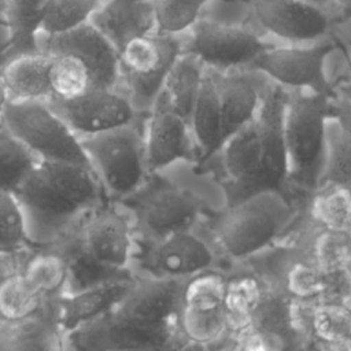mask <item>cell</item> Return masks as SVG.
<instances>
[{
    "instance_id": "6da1fadb",
    "label": "cell",
    "mask_w": 351,
    "mask_h": 351,
    "mask_svg": "<svg viewBox=\"0 0 351 351\" xmlns=\"http://www.w3.org/2000/svg\"><path fill=\"white\" fill-rule=\"evenodd\" d=\"M12 195L30 243L41 245L58 240L106 193L90 166L40 159Z\"/></svg>"
},
{
    "instance_id": "7a4b0ae2",
    "label": "cell",
    "mask_w": 351,
    "mask_h": 351,
    "mask_svg": "<svg viewBox=\"0 0 351 351\" xmlns=\"http://www.w3.org/2000/svg\"><path fill=\"white\" fill-rule=\"evenodd\" d=\"M49 244L63 254L67 263L64 293L130 278L128 266L133 255L132 226L128 218L106 200Z\"/></svg>"
},
{
    "instance_id": "3957f363",
    "label": "cell",
    "mask_w": 351,
    "mask_h": 351,
    "mask_svg": "<svg viewBox=\"0 0 351 351\" xmlns=\"http://www.w3.org/2000/svg\"><path fill=\"white\" fill-rule=\"evenodd\" d=\"M37 44L51 58L52 97L119 88L118 51L90 22L58 34H38Z\"/></svg>"
},
{
    "instance_id": "277c9868",
    "label": "cell",
    "mask_w": 351,
    "mask_h": 351,
    "mask_svg": "<svg viewBox=\"0 0 351 351\" xmlns=\"http://www.w3.org/2000/svg\"><path fill=\"white\" fill-rule=\"evenodd\" d=\"M326 95L308 89H292L287 95L282 133L287 154V177L303 188L319 184L326 149Z\"/></svg>"
},
{
    "instance_id": "5b68a950",
    "label": "cell",
    "mask_w": 351,
    "mask_h": 351,
    "mask_svg": "<svg viewBox=\"0 0 351 351\" xmlns=\"http://www.w3.org/2000/svg\"><path fill=\"white\" fill-rule=\"evenodd\" d=\"M78 138L106 196L123 199L143 186L148 171L144 134L134 121Z\"/></svg>"
},
{
    "instance_id": "8992f818",
    "label": "cell",
    "mask_w": 351,
    "mask_h": 351,
    "mask_svg": "<svg viewBox=\"0 0 351 351\" xmlns=\"http://www.w3.org/2000/svg\"><path fill=\"white\" fill-rule=\"evenodd\" d=\"M181 53L178 36L156 30L128 41L118 51L119 85H125V95L137 114L149 112Z\"/></svg>"
},
{
    "instance_id": "52a82bcc",
    "label": "cell",
    "mask_w": 351,
    "mask_h": 351,
    "mask_svg": "<svg viewBox=\"0 0 351 351\" xmlns=\"http://www.w3.org/2000/svg\"><path fill=\"white\" fill-rule=\"evenodd\" d=\"M1 123L38 159L90 166L77 134L45 101H5Z\"/></svg>"
},
{
    "instance_id": "ba28073f",
    "label": "cell",
    "mask_w": 351,
    "mask_h": 351,
    "mask_svg": "<svg viewBox=\"0 0 351 351\" xmlns=\"http://www.w3.org/2000/svg\"><path fill=\"white\" fill-rule=\"evenodd\" d=\"M291 206L280 191H259L233 204L219 226L222 248L233 258L261 251L287 226Z\"/></svg>"
},
{
    "instance_id": "9c48e42d",
    "label": "cell",
    "mask_w": 351,
    "mask_h": 351,
    "mask_svg": "<svg viewBox=\"0 0 351 351\" xmlns=\"http://www.w3.org/2000/svg\"><path fill=\"white\" fill-rule=\"evenodd\" d=\"M270 45L243 25L200 16L188 30L182 51L196 56L204 66L232 70L251 66Z\"/></svg>"
},
{
    "instance_id": "30bf717a",
    "label": "cell",
    "mask_w": 351,
    "mask_h": 351,
    "mask_svg": "<svg viewBox=\"0 0 351 351\" xmlns=\"http://www.w3.org/2000/svg\"><path fill=\"white\" fill-rule=\"evenodd\" d=\"M335 48L336 44L329 38L311 44L269 47L250 67L281 86L326 95L329 85L325 78L324 63Z\"/></svg>"
},
{
    "instance_id": "8fae6325",
    "label": "cell",
    "mask_w": 351,
    "mask_h": 351,
    "mask_svg": "<svg viewBox=\"0 0 351 351\" xmlns=\"http://www.w3.org/2000/svg\"><path fill=\"white\" fill-rule=\"evenodd\" d=\"M258 25L291 44H311L326 38L332 14L325 5L306 0H251Z\"/></svg>"
},
{
    "instance_id": "7c38bea8",
    "label": "cell",
    "mask_w": 351,
    "mask_h": 351,
    "mask_svg": "<svg viewBox=\"0 0 351 351\" xmlns=\"http://www.w3.org/2000/svg\"><path fill=\"white\" fill-rule=\"evenodd\" d=\"M45 103L77 137L130 123L137 115L130 100L119 88L93 90L71 99L49 97Z\"/></svg>"
},
{
    "instance_id": "4fadbf2b",
    "label": "cell",
    "mask_w": 351,
    "mask_h": 351,
    "mask_svg": "<svg viewBox=\"0 0 351 351\" xmlns=\"http://www.w3.org/2000/svg\"><path fill=\"white\" fill-rule=\"evenodd\" d=\"M182 291L178 278H148L133 281L119 302L108 311L114 318L147 329H169Z\"/></svg>"
},
{
    "instance_id": "5bb4252c",
    "label": "cell",
    "mask_w": 351,
    "mask_h": 351,
    "mask_svg": "<svg viewBox=\"0 0 351 351\" xmlns=\"http://www.w3.org/2000/svg\"><path fill=\"white\" fill-rule=\"evenodd\" d=\"M123 199L133 200L140 228L154 239L189 230L200 211L199 200L189 191L180 188H159L140 195L138 199Z\"/></svg>"
},
{
    "instance_id": "9a60e30c",
    "label": "cell",
    "mask_w": 351,
    "mask_h": 351,
    "mask_svg": "<svg viewBox=\"0 0 351 351\" xmlns=\"http://www.w3.org/2000/svg\"><path fill=\"white\" fill-rule=\"evenodd\" d=\"M287 95L278 84L266 85L254 117L262 149V191H280L287 177L282 114Z\"/></svg>"
},
{
    "instance_id": "2e32d148",
    "label": "cell",
    "mask_w": 351,
    "mask_h": 351,
    "mask_svg": "<svg viewBox=\"0 0 351 351\" xmlns=\"http://www.w3.org/2000/svg\"><path fill=\"white\" fill-rule=\"evenodd\" d=\"M66 350L58 298L47 299L34 311L18 318H0V351Z\"/></svg>"
},
{
    "instance_id": "e0dca14e",
    "label": "cell",
    "mask_w": 351,
    "mask_h": 351,
    "mask_svg": "<svg viewBox=\"0 0 351 351\" xmlns=\"http://www.w3.org/2000/svg\"><path fill=\"white\" fill-rule=\"evenodd\" d=\"M144 133L148 171H158L191 155L189 123L177 114L160 93L149 110Z\"/></svg>"
},
{
    "instance_id": "ac0fdd59",
    "label": "cell",
    "mask_w": 351,
    "mask_h": 351,
    "mask_svg": "<svg viewBox=\"0 0 351 351\" xmlns=\"http://www.w3.org/2000/svg\"><path fill=\"white\" fill-rule=\"evenodd\" d=\"M222 163L233 188L232 204L262 191V149L255 121H250L222 145Z\"/></svg>"
},
{
    "instance_id": "d6986e66",
    "label": "cell",
    "mask_w": 351,
    "mask_h": 351,
    "mask_svg": "<svg viewBox=\"0 0 351 351\" xmlns=\"http://www.w3.org/2000/svg\"><path fill=\"white\" fill-rule=\"evenodd\" d=\"M89 22L117 51L128 41L156 30L151 0H106Z\"/></svg>"
},
{
    "instance_id": "ffe728a7",
    "label": "cell",
    "mask_w": 351,
    "mask_h": 351,
    "mask_svg": "<svg viewBox=\"0 0 351 351\" xmlns=\"http://www.w3.org/2000/svg\"><path fill=\"white\" fill-rule=\"evenodd\" d=\"M51 58L43 49L21 53L0 64V82L7 101H47L52 97Z\"/></svg>"
},
{
    "instance_id": "44dd1931",
    "label": "cell",
    "mask_w": 351,
    "mask_h": 351,
    "mask_svg": "<svg viewBox=\"0 0 351 351\" xmlns=\"http://www.w3.org/2000/svg\"><path fill=\"white\" fill-rule=\"evenodd\" d=\"M132 282V278L115 280L60 295L58 298V310L66 335L80 325L110 311L125 295Z\"/></svg>"
},
{
    "instance_id": "7402d4cb",
    "label": "cell",
    "mask_w": 351,
    "mask_h": 351,
    "mask_svg": "<svg viewBox=\"0 0 351 351\" xmlns=\"http://www.w3.org/2000/svg\"><path fill=\"white\" fill-rule=\"evenodd\" d=\"M213 252L197 236L182 230L159 239L152 251V265L167 277L195 276L210 267Z\"/></svg>"
},
{
    "instance_id": "603a6c76",
    "label": "cell",
    "mask_w": 351,
    "mask_h": 351,
    "mask_svg": "<svg viewBox=\"0 0 351 351\" xmlns=\"http://www.w3.org/2000/svg\"><path fill=\"white\" fill-rule=\"evenodd\" d=\"M215 78L223 138L226 141L252 121L258 111L262 92L256 88L255 81L243 73H228L223 75L215 73Z\"/></svg>"
},
{
    "instance_id": "cb8c5ba5",
    "label": "cell",
    "mask_w": 351,
    "mask_h": 351,
    "mask_svg": "<svg viewBox=\"0 0 351 351\" xmlns=\"http://www.w3.org/2000/svg\"><path fill=\"white\" fill-rule=\"evenodd\" d=\"M19 271L43 300L59 298L66 291L67 263L53 244L27 247Z\"/></svg>"
},
{
    "instance_id": "d4e9b609",
    "label": "cell",
    "mask_w": 351,
    "mask_h": 351,
    "mask_svg": "<svg viewBox=\"0 0 351 351\" xmlns=\"http://www.w3.org/2000/svg\"><path fill=\"white\" fill-rule=\"evenodd\" d=\"M189 128L199 147L202 159L221 151L225 138L217 89L215 69L206 66L202 88L189 119Z\"/></svg>"
},
{
    "instance_id": "484cf974",
    "label": "cell",
    "mask_w": 351,
    "mask_h": 351,
    "mask_svg": "<svg viewBox=\"0 0 351 351\" xmlns=\"http://www.w3.org/2000/svg\"><path fill=\"white\" fill-rule=\"evenodd\" d=\"M48 0H4L8 40L0 51V64L12 56L40 49L37 44L41 12Z\"/></svg>"
},
{
    "instance_id": "4316f807",
    "label": "cell",
    "mask_w": 351,
    "mask_h": 351,
    "mask_svg": "<svg viewBox=\"0 0 351 351\" xmlns=\"http://www.w3.org/2000/svg\"><path fill=\"white\" fill-rule=\"evenodd\" d=\"M204 70L206 66L196 56L182 51L165 81L163 97L188 123L202 88Z\"/></svg>"
},
{
    "instance_id": "83f0119b",
    "label": "cell",
    "mask_w": 351,
    "mask_h": 351,
    "mask_svg": "<svg viewBox=\"0 0 351 351\" xmlns=\"http://www.w3.org/2000/svg\"><path fill=\"white\" fill-rule=\"evenodd\" d=\"M101 3L103 0H48L41 12L38 34H58L88 23Z\"/></svg>"
},
{
    "instance_id": "f1b7e54d",
    "label": "cell",
    "mask_w": 351,
    "mask_h": 351,
    "mask_svg": "<svg viewBox=\"0 0 351 351\" xmlns=\"http://www.w3.org/2000/svg\"><path fill=\"white\" fill-rule=\"evenodd\" d=\"M40 159L7 128L0 126V191L14 193Z\"/></svg>"
},
{
    "instance_id": "f546056e",
    "label": "cell",
    "mask_w": 351,
    "mask_h": 351,
    "mask_svg": "<svg viewBox=\"0 0 351 351\" xmlns=\"http://www.w3.org/2000/svg\"><path fill=\"white\" fill-rule=\"evenodd\" d=\"M321 182L351 188V141L335 119L326 122V149Z\"/></svg>"
},
{
    "instance_id": "4dcf8cb0",
    "label": "cell",
    "mask_w": 351,
    "mask_h": 351,
    "mask_svg": "<svg viewBox=\"0 0 351 351\" xmlns=\"http://www.w3.org/2000/svg\"><path fill=\"white\" fill-rule=\"evenodd\" d=\"M208 0H151L156 32L180 36L203 15Z\"/></svg>"
},
{
    "instance_id": "1f68e13d",
    "label": "cell",
    "mask_w": 351,
    "mask_h": 351,
    "mask_svg": "<svg viewBox=\"0 0 351 351\" xmlns=\"http://www.w3.org/2000/svg\"><path fill=\"white\" fill-rule=\"evenodd\" d=\"M311 214L326 229L346 232L351 226V188L329 185L315 197Z\"/></svg>"
},
{
    "instance_id": "d6a6232c",
    "label": "cell",
    "mask_w": 351,
    "mask_h": 351,
    "mask_svg": "<svg viewBox=\"0 0 351 351\" xmlns=\"http://www.w3.org/2000/svg\"><path fill=\"white\" fill-rule=\"evenodd\" d=\"M261 300L258 282L251 277H240L225 287L223 307L228 325L245 326Z\"/></svg>"
},
{
    "instance_id": "836d02e7",
    "label": "cell",
    "mask_w": 351,
    "mask_h": 351,
    "mask_svg": "<svg viewBox=\"0 0 351 351\" xmlns=\"http://www.w3.org/2000/svg\"><path fill=\"white\" fill-rule=\"evenodd\" d=\"M43 302L19 270L5 277L0 284V318L23 317L40 307Z\"/></svg>"
},
{
    "instance_id": "e575fe53",
    "label": "cell",
    "mask_w": 351,
    "mask_h": 351,
    "mask_svg": "<svg viewBox=\"0 0 351 351\" xmlns=\"http://www.w3.org/2000/svg\"><path fill=\"white\" fill-rule=\"evenodd\" d=\"M33 245L26 233L22 210L11 192L0 191V251H18Z\"/></svg>"
},
{
    "instance_id": "d590c367",
    "label": "cell",
    "mask_w": 351,
    "mask_h": 351,
    "mask_svg": "<svg viewBox=\"0 0 351 351\" xmlns=\"http://www.w3.org/2000/svg\"><path fill=\"white\" fill-rule=\"evenodd\" d=\"M182 307V329L185 335L196 343H210L217 340L228 326L225 307L213 310Z\"/></svg>"
},
{
    "instance_id": "8d00e7d4",
    "label": "cell",
    "mask_w": 351,
    "mask_h": 351,
    "mask_svg": "<svg viewBox=\"0 0 351 351\" xmlns=\"http://www.w3.org/2000/svg\"><path fill=\"white\" fill-rule=\"evenodd\" d=\"M314 256L317 266L326 274L343 271L351 259V244L346 232L325 230L314 244Z\"/></svg>"
},
{
    "instance_id": "74e56055",
    "label": "cell",
    "mask_w": 351,
    "mask_h": 351,
    "mask_svg": "<svg viewBox=\"0 0 351 351\" xmlns=\"http://www.w3.org/2000/svg\"><path fill=\"white\" fill-rule=\"evenodd\" d=\"M315 335L328 343H346L351 335V308L340 304H324L313 315Z\"/></svg>"
},
{
    "instance_id": "f35d334b",
    "label": "cell",
    "mask_w": 351,
    "mask_h": 351,
    "mask_svg": "<svg viewBox=\"0 0 351 351\" xmlns=\"http://www.w3.org/2000/svg\"><path fill=\"white\" fill-rule=\"evenodd\" d=\"M223 280L215 274H202L192 278L182 291V306L213 310L223 307L225 299Z\"/></svg>"
},
{
    "instance_id": "ab89813d",
    "label": "cell",
    "mask_w": 351,
    "mask_h": 351,
    "mask_svg": "<svg viewBox=\"0 0 351 351\" xmlns=\"http://www.w3.org/2000/svg\"><path fill=\"white\" fill-rule=\"evenodd\" d=\"M328 274L318 266L308 263H295L287 274L288 289L299 298H313L325 292Z\"/></svg>"
},
{
    "instance_id": "60d3db41",
    "label": "cell",
    "mask_w": 351,
    "mask_h": 351,
    "mask_svg": "<svg viewBox=\"0 0 351 351\" xmlns=\"http://www.w3.org/2000/svg\"><path fill=\"white\" fill-rule=\"evenodd\" d=\"M335 121L351 141V96H343L333 103Z\"/></svg>"
},
{
    "instance_id": "b9f144b4",
    "label": "cell",
    "mask_w": 351,
    "mask_h": 351,
    "mask_svg": "<svg viewBox=\"0 0 351 351\" xmlns=\"http://www.w3.org/2000/svg\"><path fill=\"white\" fill-rule=\"evenodd\" d=\"M26 248L18 251H0V284L5 277L19 270Z\"/></svg>"
},
{
    "instance_id": "7bdbcfd3",
    "label": "cell",
    "mask_w": 351,
    "mask_h": 351,
    "mask_svg": "<svg viewBox=\"0 0 351 351\" xmlns=\"http://www.w3.org/2000/svg\"><path fill=\"white\" fill-rule=\"evenodd\" d=\"M333 10L343 19H351V0H333Z\"/></svg>"
},
{
    "instance_id": "ee69618b",
    "label": "cell",
    "mask_w": 351,
    "mask_h": 351,
    "mask_svg": "<svg viewBox=\"0 0 351 351\" xmlns=\"http://www.w3.org/2000/svg\"><path fill=\"white\" fill-rule=\"evenodd\" d=\"M5 101H7V97H5L3 85H1V82H0V119H1V111H3V107H4Z\"/></svg>"
},
{
    "instance_id": "f6af8a7d",
    "label": "cell",
    "mask_w": 351,
    "mask_h": 351,
    "mask_svg": "<svg viewBox=\"0 0 351 351\" xmlns=\"http://www.w3.org/2000/svg\"><path fill=\"white\" fill-rule=\"evenodd\" d=\"M306 1H310V3H314V4H319V5H329L333 3V0H306Z\"/></svg>"
},
{
    "instance_id": "bcb514c9",
    "label": "cell",
    "mask_w": 351,
    "mask_h": 351,
    "mask_svg": "<svg viewBox=\"0 0 351 351\" xmlns=\"http://www.w3.org/2000/svg\"><path fill=\"white\" fill-rule=\"evenodd\" d=\"M346 234H347V239H348V241H350V244H351V226L346 230Z\"/></svg>"
},
{
    "instance_id": "7dc6e473",
    "label": "cell",
    "mask_w": 351,
    "mask_h": 351,
    "mask_svg": "<svg viewBox=\"0 0 351 351\" xmlns=\"http://www.w3.org/2000/svg\"><path fill=\"white\" fill-rule=\"evenodd\" d=\"M344 346H346V347H348V348H351V335H350V337L347 339V341L344 343Z\"/></svg>"
},
{
    "instance_id": "c3c4849f",
    "label": "cell",
    "mask_w": 351,
    "mask_h": 351,
    "mask_svg": "<svg viewBox=\"0 0 351 351\" xmlns=\"http://www.w3.org/2000/svg\"><path fill=\"white\" fill-rule=\"evenodd\" d=\"M0 126H1V119H0Z\"/></svg>"
}]
</instances>
